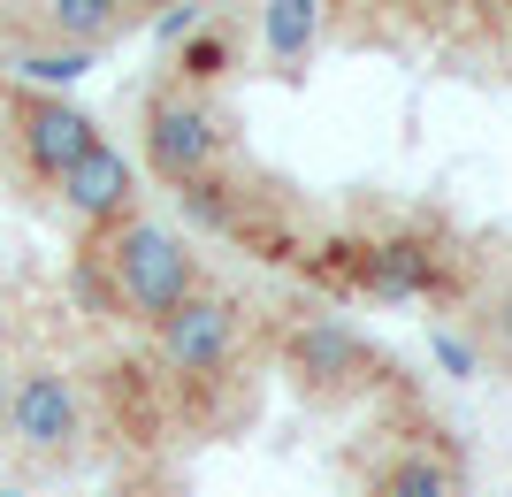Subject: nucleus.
<instances>
[{"instance_id": "nucleus-11", "label": "nucleus", "mask_w": 512, "mask_h": 497, "mask_svg": "<svg viewBox=\"0 0 512 497\" xmlns=\"http://www.w3.org/2000/svg\"><path fill=\"white\" fill-rule=\"evenodd\" d=\"M260 39H268L276 62H306L321 39V0H268L260 8Z\"/></svg>"}, {"instance_id": "nucleus-1", "label": "nucleus", "mask_w": 512, "mask_h": 497, "mask_svg": "<svg viewBox=\"0 0 512 497\" xmlns=\"http://www.w3.org/2000/svg\"><path fill=\"white\" fill-rule=\"evenodd\" d=\"M107 291H115V306H123L130 322H169L176 306L199 291V268H192V245L176 238V230H161V222H115L107 230Z\"/></svg>"}, {"instance_id": "nucleus-8", "label": "nucleus", "mask_w": 512, "mask_h": 497, "mask_svg": "<svg viewBox=\"0 0 512 497\" xmlns=\"http://www.w3.org/2000/svg\"><path fill=\"white\" fill-rule=\"evenodd\" d=\"M360 276H367V291H383V299H421V291L444 283V268H436V253H421V245H375V253H360Z\"/></svg>"}, {"instance_id": "nucleus-16", "label": "nucleus", "mask_w": 512, "mask_h": 497, "mask_svg": "<svg viewBox=\"0 0 512 497\" xmlns=\"http://www.w3.org/2000/svg\"><path fill=\"white\" fill-rule=\"evenodd\" d=\"M8 383H16V375L0 368V436H8Z\"/></svg>"}, {"instance_id": "nucleus-6", "label": "nucleus", "mask_w": 512, "mask_h": 497, "mask_svg": "<svg viewBox=\"0 0 512 497\" xmlns=\"http://www.w3.org/2000/svg\"><path fill=\"white\" fill-rule=\"evenodd\" d=\"M54 192H62V207L85 222V230H115V222H130V192H138V176H130V161L100 138V146H92Z\"/></svg>"}, {"instance_id": "nucleus-13", "label": "nucleus", "mask_w": 512, "mask_h": 497, "mask_svg": "<svg viewBox=\"0 0 512 497\" xmlns=\"http://www.w3.org/2000/svg\"><path fill=\"white\" fill-rule=\"evenodd\" d=\"M23 77H31V85H69V77H85L92 69V54L85 46H62V54H23Z\"/></svg>"}, {"instance_id": "nucleus-10", "label": "nucleus", "mask_w": 512, "mask_h": 497, "mask_svg": "<svg viewBox=\"0 0 512 497\" xmlns=\"http://www.w3.org/2000/svg\"><path fill=\"white\" fill-rule=\"evenodd\" d=\"M130 23V0H46V31L54 39H69V46H100V39H115Z\"/></svg>"}, {"instance_id": "nucleus-14", "label": "nucleus", "mask_w": 512, "mask_h": 497, "mask_svg": "<svg viewBox=\"0 0 512 497\" xmlns=\"http://www.w3.org/2000/svg\"><path fill=\"white\" fill-rule=\"evenodd\" d=\"M436 360H444V375H459V383H467V375L482 368V345H474V337H459V329H436Z\"/></svg>"}, {"instance_id": "nucleus-9", "label": "nucleus", "mask_w": 512, "mask_h": 497, "mask_svg": "<svg viewBox=\"0 0 512 497\" xmlns=\"http://www.w3.org/2000/svg\"><path fill=\"white\" fill-rule=\"evenodd\" d=\"M375 497H459V467H451L444 452H428V444H413V452H398V459L383 467Z\"/></svg>"}, {"instance_id": "nucleus-15", "label": "nucleus", "mask_w": 512, "mask_h": 497, "mask_svg": "<svg viewBox=\"0 0 512 497\" xmlns=\"http://www.w3.org/2000/svg\"><path fill=\"white\" fill-rule=\"evenodd\" d=\"M192 23H199V8H192V0H184V8H176V16H161V39H184V31H192Z\"/></svg>"}, {"instance_id": "nucleus-7", "label": "nucleus", "mask_w": 512, "mask_h": 497, "mask_svg": "<svg viewBox=\"0 0 512 497\" xmlns=\"http://www.w3.org/2000/svg\"><path fill=\"white\" fill-rule=\"evenodd\" d=\"M291 368H299L314 390H337V383H360L367 352H360V337L344 322H306L299 337H291Z\"/></svg>"}, {"instance_id": "nucleus-18", "label": "nucleus", "mask_w": 512, "mask_h": 497, "mask_svg": "<svg viewBox=\"0 0 512 497\" xmlns=\"http://www.w3.org/2000/svg\"><path fill=\"white\" fill-rule=\"evenodd\" d=\"M0 497H16V490H0Z\"/></svg>"}, {"instance_id": "nucleus-3", "label": "nucleus", "mask_w": 512, "mask_h": 497, "mask_svg": "<svg viewBox=\"0 0 512 497\" xmlns=\"http://www.w3.org/2000/svg\"><path fill=\"white\" fill-rule=\"evenodd\" d=\"M214 153H222V123H214V108L199 100V92L169 85L146 100V161L161 184H176V192H192V184H207Z\"/></svg>"}, {"instance_id": "nucleus-12", "label": "nucleus", "mask_w": 512, "mask_h": 497, "mask_svg": "<svg viewBox=\"0 0 512 497\" xmlns=\"http://www.w3.org/2000/svg\"><path fill=\"white\" fill-rule=\"evenodd\" d=\"M230 54H237V39H230V31H222V23H207L199 39H184V54H176V77H184V92L214 85V77L230 69Z\"/></svg>"}, {"instance_id": "nucleus-17", "label": "nucleus", "mask_w": 512, "mask_h": 497, "mask_svg": "<svg viewBox=\"0 0 512 497\" xmlns=\"http://www.w3.org/2000/svg\"><path fill=\"white\" fill-rule=\"evenodd\" d=\"M497 329H505V345H512V299H505V314H497Z\"/></svg>"}, {"instance_id": "nucleus-2", "label": "nucleus", "mask_w": 512, "mask_h": 497, "mask_svg": "<svg viewBox=\"0 0 512 497\" xmlns=\"http://www.w3.org/2000/svg\"><path fill=\"white\" fill-rule=\"evenodd\" d=\"M153 345H161V368L169 375L214 383V375H230L237 352H245V306L222 299V291H192L169 322L153 329Z\"/></svg>"}, {"instance_id": "nucleus-4", "label": "nucleus", "mask_w": 512, "mask_h": 497, "mask_svg": "<svg viewBox=\"0 0 512 497\" xmlns=\"http://www.w3.org/2000/svg\"><path fill=\"white\" fill-rule=\"evenodd\" d=\"M8 436L31 459H69L85 436V398L62 368H23L8 383Z\"/></svg>"}, {"instance_id": "nucleus-5", "label": "nucleus", "mask_w": 512, "mask_h": 497, "mask_svg": "<svg viewBox=\"0 0 512 497\" xmlns=\"http://www.w3.org/2000/svg\"><path fill=\"white\" fill-rule=\"evenodd\" d=\"M100 146V123H92L85 108H69V100H16V153H23V169L46 176V184H62L85 153Z\"/></svg>"}]
</instances>
